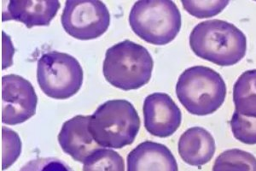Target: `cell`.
Wrapping results in <instances>:
<instances>
[{
	"label": "cell",
	"instance_id": "8992f818",
	"mask_svg": "<svg viewBox=\"0 0 256 171\" xmlns=\"http://www.w3.org/2000/svg\"><path fill=\"white\" fill-rule=\"evenodd\" d=\"M84 72L79 61L67 53L52 51L44 53L37 64V81L50 98L66 99L79 92Z\"/></svg>",
	"mask_w": 256,
	"mask_h": 171
},
{
	"label": "cell",
	"instance_id": "3957f363",
	"mask_svg": "<svg viewBox=\"0 0 256 171\" xmlns=\"http://www.w3.org/2000/svg\"><path fill=\"white\" fill-rule=\"evenodd\" d=\"M140 125V116L131 102L113 99L100 105L90 116L89 129L102 147L120 149L134 143Z\"/></svg>",
	"mask_w": 256,
	"mask_h": 171
},
{
	"label": "cell",
	"instance_id": "52a82bcc",
	"mask_svg": "<svg viewBox=\"0 0 256 171\" xmlns=\"http://www.w3.org/2000/svg\"><path fill=\"white\" fill-rule=\"evenodd\" d=\"M68 35L80 41L98 38L108 30L110 14L98 0H68L61 17Z\"/></svg>",
	"mask_w": 256,
	"mask_h": 171
},
{
	"label": "cell",
	"instance_id": "6da1fadb",
	"mask_svg": "<svg viewBox=\"0 0 256 171\" xmlns=\"http://www.w3.org/2000/svg\"><path fill=\"white\" fill-rule=\"evenodd\" d=\"M189 41L195 55L218 66L238 64L247 51L244 34L234 24L218 19L198 24L192 29Z\"/></svg>",
	"mask_w": 256,
	"mask_h": 171
},
{
	"label": "cell",
	"instance_id": "5bb4252c",
	"mask_svg": "<svg viewBox=\"0 0 256 171\" xmlns=\"http://www.w3.org/2000/svg\"><path fill=\"white\" fill-rule=\"evenodd\" d=\"M233 102L238 113L256 118V70H247L233 87Z\"/></svg>",
	"mask_w": 256,
	"mask_h": 171
},
{
	"label": "cell",
	"instance_id": "d6986e66",
	"mask_svg": "<svg viewBox=\"0 0 256 171\" xmlns=\"http://www.w3.org/2000/svg\"><path fill=\"white\" fill-rule=\"evenodd\" d=\"M2 169L6 170L16 161L22 151V141L15 131L2 128Z\"/></svg>",
	"mask_w": 256,
	"mask_h": 171
},
{
	"label": "cell",
	"instance_id": "ac0fdd59",
	"mask_svg": "<svg viewBox=\"0 0 256 171\" xmlns=\"http://www.w3.org/2000/svg\"><path fill=\"white\" fill-rule=\"evenodd\" d=\"M184 9L196 18H210L220 14L229 5L223 0H194L182 1Z\"/></svg>",
	"mask_w": 256,
	"mask_h": 171
},
{
	"label": "cell",
	"instance_id": "7a4b0ae2",
	"mask_svg": "<svg viewBox=\"0 0 256 171\" xmlns=\"http://www.w3.org/2000/svg\"><path fill=\"white\" fill-rule=\"evenodd\" d=\"M154 61L146 47L126 40L105 53L102 72L106 81L122 90L138 89L152 78Z\"/></svg>",
	"mask_w": 256,
	"mask_h": 171
},
{
	"label": "cell",
	"instance_id": "2e32d148",
	"mask_svg": "<svg viewBox=\"0 0 256 171\" xmlns=\"http://www.w3.org/2000/svg\"><path fill=\"white\" fill-rule=\"evenodd\" d=\"M83 163V171H125L123 157L110 149L96 150Z\"/></svg>",
	"mask_w": 256,
	"mask_h": 171
},
{
	"label": "cell",
	"instance_id": "ffe728a7",
	"mask_svg": "<svg viewBox=\"0 0 256 171\" xmlns=\"http://www.w3.org/2000/svg\"><path fill=\"white\" fill-rule=\"evenodd\" d=\"M19 171H73L64 161L56 157H38L31 160Z\"/></svg>",
	"mask_w": 256,
	"mask_h": 171
},
{
	"label": "cell",
	"instance_id": "5b68a950",
	"mask_svg": "<svg viewBox=\"0 0 256 171\" xmlns=\"http://www.w3.org/2000/svg\"><path fill=\"white\" fill-rule=\"evenodd\" d=\"M129 24L135 35L147 43L164 46L180 31L182 18L171 0H140L132 7Z\"/></svg>",
	"mask_w": 256,
	"mask_h": 171
},
{
	"label": "cell",
	"instance_id": "8fae6325",
	"mask_svg": "<svg viewBox=\"0 0 256 171\" xmlns=\"http://www.w3.org/2000/svg\"><path fill=\"white\" fill-rule=\"evenodd\" d=\"M56 0H10L2 15L3 22L15 20L28 29L34 26H48L60 9Z\"/></svg>",
	"mask_w": 256,
	"mask_h": 171
},
{
	"label": "cell",
	"instance_id": "7c38bea8",
	"mask_svg": "<svg viewBox=\"0 0 256 171\" xmlns=\"http://www.w3.org/2000/svg\"><path fill=\"white\" fill-rule=\"evenodd\" d=\"M128 171H178V168L169 148L147 140L128 154Z\"/></svg>",
	"mask_w": 256,
	"mask_h": 171
},
{
	"label": "cell",
	"instance_id": "ba28073f",
	"mask_svg": "<svg viewBox=\"0 0 256 171\" xmlns=\"http://www.w3.org/2000/svg\"><path fill=\"white\" fill-rule=\"evenodd\" d=\"M38 96L31 82L18 75L2 78V122L16 125L36 113Z\"/></svg>",
	"mask_w": 256,
	"mask_h": 171
},
{
	"label": "cell",
	"instance_id": "30bf717a",
	"mask_svg": "<svg viewBox=\"0 0 256 171\" xmlns=\"http://www.w3.org/2000/svg\"><path fill=\"white\" fill-rule=\"evenodd\" d=\"M90 116H76L62 126L58 142L62 151L77 162H84L96 150L102 148L95 141L89 129Z\"/></svg>",
	"mask_w": 256,
	"mask_h": 171
},
{
	"label": "cell",
	"instance_id": "9c48e42d",
	"mask_svg": "<svg viewBox=\"0 0 256 171\" xmlns=\"http://www.w3.org/2000/svg\"><path fill=\"white\" fill-rule=\"evenodd\" d=\"M144 127L154 136H171L180 128L182 113L172 98L164 93H154L146 97L143 105Z\"/></svg>",
	"mask_w": 256,
	"mask_h": 171
},
{
	"label": "cell",
	"instance_id": "4fadbf2b",
	"mask_svg": "<svg viewBox=\"0 0 256 171\" xmlns=\"http://www.w3.org/2000/svg\"><path fill=\"white\" fill-rule=\"evenodd\" d=\"M212 134L202 127H193L181 135L178 144V154L189 165L201 167L212 159L216 152Z\"/></svg>",
	"mask_w": 256,
	"mask_h": 171
},
{
	"label": "cell",
	"instance_id": "277c9868",
	"mask_svg": "<svg viewBox=\"0 0 256 171\" xmlns=\"http://www.w3.org/2000/svg\"><path fill=\"white\" fill-rule=\"evenodd\" d=\"M176 95L190 113L208 116L223 105L226 85L216 70L206 66L190 67L178 77Z\"/></svg>",
	"mask_w": 256,
	"mask_h": 171
},
{
	"label": "cell",
	"instance_id": "e0dca14e",
	"mask_svg": "<svg viewBox=\"0 0 256 171\" xmlns=\"http://www.w3.org/2000/svg\"><path fill=\"white\" fill-rule=\"evenodd\" d=\"M233 135L240 142L256 145V118L234 112L230 122Z\"/></svg>",
	"mask_w": 256,
	"mask_h": 171
},
{
	"label": "cell",
	"instance_id": "9a60e30c",
	"mask_svg": "<svg viewBox=\"0 0 256 171\" xmlns=\"http://www.w3.org/2000/svg\"><path fill=\"white\" fill-rule=\"evenodd\" d=\"M212 171H256V157L240 149H230L220 154Z\"/></svg>",
	"mask_w": 256,
	"mask_h": 171
}]
</instances>
